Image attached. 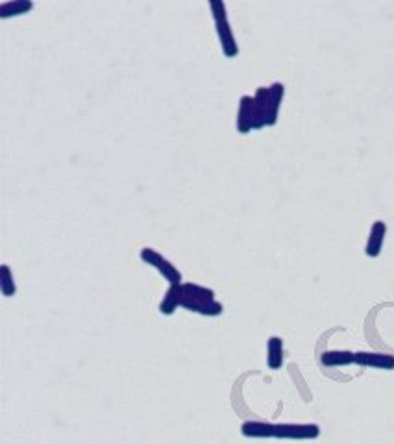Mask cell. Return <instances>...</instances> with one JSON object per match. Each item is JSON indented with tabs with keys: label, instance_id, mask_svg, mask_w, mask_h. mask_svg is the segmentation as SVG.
I'll list each match as a JSON object with an SVG mask.
<instances>
[{
	"label": "cell",
	"instance_id": "cell-7",
	"mask_svg": "<svg viewBox=\"0 0 394 444\" xmlns=\"http://www.w3.org/2000/svg\"><path fill=\"white\" fill-rule=\"evenodd\" d=\"M356 365L365 368L394 370V356L384 352H356Z\"/></svg>",
	"mask_w": 394,
	"mask_h": 444
},
{
	"label": "cell",
	"instance_id": "cell-10",
	"mask_svg": "<svg viewBox=\"0 0 394 444\" xmlns=\"http://www.w3.org/2000/svg\"><path fill=\"white\" fill-rule=\"evenodd\" d=\"M321 363L324 367H348L356 363V352L348 350H328L321 356Z\"/></svg>",
	"mask_w": 394,
	"mask_h": 444
},
{
	"label": "cell",
	"instance_id": "cell-9",
	"mask_svg": "<svg viewBox=\"0 0 394 444\" xmlns=\"http://www.w3.org/2000/svg\"><path fill=\"white\" fill-rule=\"evenodd\" d=\"M267 365H269L270 370H280L283 367V339L281 337H269V341H267Z\"/></svg>",
	"mask_w": 394,
	"mask_h": 444
},
{
	"label": "cell",
	"instance_id": "cell-1",
	"mask_svg": "<svg viewBox=\"0 0 394 444\" xmlns=\"http://www.w3.org/2000/svg\"><path fill=\"white\" fill-rule=\"evenodd\" d=\"M241 435L246 439L315 440L321 437V426L318 424H274L248 420L241 426Z\"/></svg>",
	"mask_w": 394,
	"mask_h": 444
},
{
	"label": "cell",
	"instance_id": "cell-2",
	"mask_svg": "<svg viewBox=\"0 0 394 444\" xmlns=\"http://www.w3.org/2000/svg\"><path fill=\"white\" fill-rule=\"evenodd\" d=\"M180 307L202 317H218L224 311V305L215 298V291L198 284H182Z\"/></svg>",
	"mask_w": 394,
	"mask_h": 444
},
{
	"label": "cell",
	"instance_id": "cell-12",
	"mask_svg": "<svg viewBox=\"0 0 394 444\" xmlns=\"http://www.w3.org/2000/svg\"><path fill=\"white\" fill-rule=\"evenodd\" d=\"M180 287H182V285H169L165 296H163V300L160 302L161 315H174V311L180 307Z\"/></svg>",
	"mask_w": 394,
	"mask_h": 444
},
{
	"label": "cell",
	"instance_id": "cell-13",
	"mask_svg": "<svg viewBox=\"0 0 394 444\" xmlns=\"http://www.w3.org/2000/svg\"><path fill=\"white\" fill-rule=\"evenodd\" d=\"M0 291L6 298H11V296L17 295V285H15V278L11 274L10 265H2L0 267Z\"/></svg>",
	"mask_w": 394,
	"mask_h": 444
},
{
	"label": "cell",
	"instance_id": "cell-3",
	"mask_svg": "<svg viewBox=\"0 0 394 444\" xmlns=\"http://www.w3.org/2000/svg\"><path fill=\"white\" fill-rule=\"evenodd\" d=\"M283 99H286V85L281 82H274L269 88H258L254 95L258 130L265 126H276Z\"/></svg>",
	"mask_w": 394,
	"mask_h": 444
},
{
	"label": "cell",
	"instance_id": "cell-8",
	"mask_svg": "<svg viewBox=\"0 0 394 444\" xmlns=\"http://www.w3.org/2000/svg\"><path fill=\"white\" fill-rule=\"evenodd\" d=\"M385 237H387V224L384 221H376L370 226L368 232L367 247H365V256L367 258H379V254L384 250Z\"/></svg>",
	"mask_w": 394,
	"mask_h": 444
},
{
	"label": "cell",
	"instance_id": "cell-6",
	"mask_svg": "<svg viewBox=\"0 0 394 444\" xmlns=\"http://www.w3.org/2000/svg\"><path fill=\"white\" fill-rule=\"evenodd\" d=\"M235 128L241 135L250 134L252 130H258V120H255V106L254 97L250 95H243L239 99V109H237V119H235Z\"/></svg>",
	"mask_w": 394,
	"mask_h": 444
},
{
	"label": "cell",
	"instance_id": "cell-11",
	"mask_svg": "<svg viewBox=\"0 0 394 444\" xmlns=\"http://www.w3.org/2000/svg\"><path fill=\"white\" fill-rule=\"evenodd\" d=\"M34 2L30 0H10V2H4L0 4V19H8V17H19L27 15L34 10Z\"/></svg>",
	"mask_w": 394,
	"mask_h": 444
},
{
	"label": "cell",
	"instance_id": "cell-4",
	"mask_svg": "<svg viewBox=\"0 0 394 444\" xmlns=\"http://www.w3.org/2000/svg\"><path fill=\"white\" fill-rule=\"evenodd\" d=\"M209 8H211L213 22H215V30H217L218 43H220V48H223L224 56H239V45L237 39H235L234 30H232V25H230L226 4L220 2V0H211V2H209Z\"/></svg>",
	"mask_w": 394,
	"mask_h": 444
},
{
	"label": "cell",
	"instance_id": "cell-5",
	"mask_svg": "<svg viewBox=\"0 0 394 444\" xmlns=\"http://www.w3.org/2000/svg\"><path fill=\"white\" fill-rule=\"evenodd\" d=\"M139 258L141 261L145 265H148V267H152L154 270H157V272L163 276V278L169 282V285H182L183 284V278H182V272L178 270V267H174V265L169 261V259L165 258V256H161L157 250H154V248H141V252H139Z\"/></svg>",
	"mask_w": 394,
	"mask_h": 444
}]
</instances>
